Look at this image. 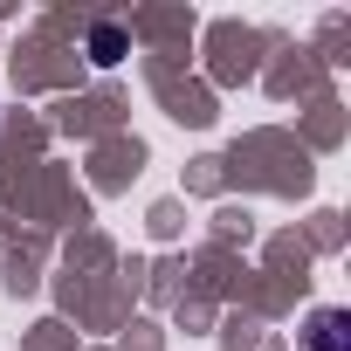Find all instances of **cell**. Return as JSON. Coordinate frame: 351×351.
Returning a JSON list of instances; mask_svg holds the SVG:
<instances>
[{
  "label": "cell",
  "instance_id": "obj_2",
  "mask_svg": "<svg viewBox=\"0 0 351 351\" xmlns=\"http://www.w3.org/2000/svg\"><path fill=\"white\" fill-rule=\"evenodd\" d=\"M124 49H131V35H124L117 21H97V28H90V62L110 69V62H124Z\"/></svg>",
  "mask_w": 351,
  "mask_h": 351
},
{
  "label": "cell",
  "instance_id": "obj_1",
  "mask_svg": "<svg viewBox=\"0 0 351 351\" xmlns=\"http://www.w3.org/2000/svg\"><path fill=\"white\" fill-rule=\"evenodd\" d=\"M303 351H351V310H310L303 324Z\"/></svg>",
  "mask_w": 351,
  "mask_h": 351
}]
</instances>
